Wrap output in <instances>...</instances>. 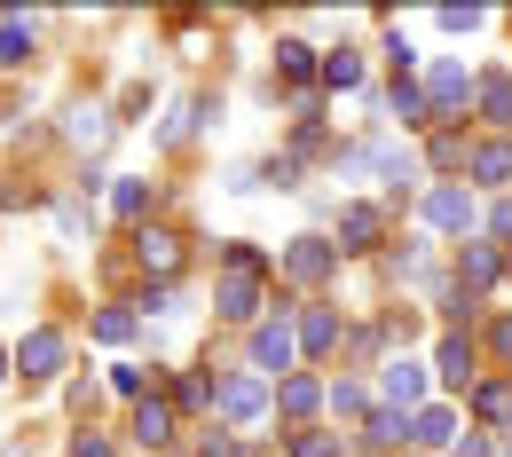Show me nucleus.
<instances>
[{"label":"nucleus","instance_id":"obj_1","mask_svg":"<svg viewBox=\"0 0 512 457\" xmlns=\"http://www.w3.org/2000/svg\"><path fill=\"white\" fill-rule=\"evenodd\" d=\"M213 410H221V418H237V426H253L260 410H268V387L237 371V379H221V387H213Z\"/></svg>","mask_w":512,"mask_h":457},{"label":"nucleus","instance_id":"obj_2","mask_svg":"<svg viewBox=\"0 0 512 457\" xmlns=\"http://www.w3.org/2000/svg\"><path fill=\"white\" fill-rule=\"evenodd\" d=\"M213 308H221L229 324H253V308H260V268H229V276H221V292H213Z\"/></svg>","mask_w":512,"mask_h":457},{"label":"nucleus","instance_id":"obj_3","mask_svg":"<svg viewBox=\"0 0 512 457\" xmlns=\"http://www.w3.org/2000/svg\"><path fill=\"white\" fill-rule=\"evenodd\" d=\"M16 371H24V379H56V371H64V331H24Z\"/></svg>","mask_w":512,"mask_h":457},{"label":"nucleus","instance_id":"obj_4","mask_svg":"<svg viewBox=\"0 0 512 457\" xmlns=\"http://www.w3.org/2000/svg\"><path fill=\"white\" fill-rule=\"evenodd\" d=\"M339 268V245H323V237H292V253H284V276H300V284H323Z\"/></svg>","mask_w":512,"mask_h":457},{"label":"nucleus","instance_id":"obj_5","mask_svg":"<svg viewBox=\"0 0 512 457\" xmlns=\"http://www.w3.org/2000/svg\"><path fill=\"white\" fill-rule=\"evenodd\" d=\"M253 363L260 371H292V324H284V316L253 324Z\"/></svg>","mask_w":512,"mask_h":457},{"label":"nucleus","instance_id":"obj_6","mask_svg":"<svg viewBox=\"0 0 512 457\" xmlns=\"http://www.w3.org/2000/svg\"><path fill=\"white\" fill-rule=\"evenodd\" d=\"M166 434H174V402H158V394H142V402H134V442H142V450H158Z\"/></svg>","mask_w":512,"mask_h":457},{"label":"nucleus","instance_id":"obj_7","mask_svg":"<svg viewBox=\"0 0 512 457\" xmlns=\"http://www.w3.org/2000/svg\"><path fill=\"white\" fill-rule=\"evenodd\" d=\"M426 221H434V229H473V197L465 190H426Z\"/></svg>","mask_w":512,"mask_h":457},{"label":"nucleus","instance_id":"obj_8","mask_svg":"<svg viewBox=\"0 0 512 457\" xmlns=\"http://www.w3.org/2000/svg\"><path fill=\"white\" fill-rule=\"evenodd\" d=\"M426 103H434V111H457V103H465V64H434L426 71Z\"/></svg>","mask_w":512,"mask_h":457},{"label":"nucleus","instance_id":"obj_9","mask_svg":"<svg viewBox=\"0 0 512 457\" xmlns=\"http://www.w3.org/2000/svg\"><path fill=\"white\" fill-rule=\"evenodd\" d=\"M134 253H142L150 276H174V268H182V245H174L166 229H142V237H134Z\"/></svg>","mask_w":512,"mask_h":457},{"label":"nucleus","instance_id":"obj_10","mask_svg":"<svg viewBox=\"0 0 512 457\" xmlns=\"http://www.w3.org/2000/svg\"><path fill=\"white\" fill-rule=\"evenodd\" d=\"M379 387H386V402H418V394H426V363H410V355H394Z\"/></svg>","mask_w":512,"mask_h":457},{"label":"nucleus","instance_id":"obj_11","mask_svg":"<svg viewBox=\"0 0 512 457\" xmlns=\"http://www.w3.org/2000/svg\"><path fill=\"white\" fill-rule=\"evenodd\" d=\"M410 442H418V450H442V442H457V418H449V410H418V418H410Z\"/></svg>","mask_w":512,"mask_h":457},{"label":"nucleus","instance_id":"obj_12","mask_svg":"<svg viewBox=\"0 0 512 457\" xmlns=\"http://www.w3.org/2000/svg\"><path fill=\"white\" fill-rule=\"evenodd\" d=\"M300 347H308V355H331V347H339V324H331V308H308V316H300Z\"/></svg>","mask_w":512,"mask_h":457},{"label":"nucleus","instance_id":"obj_13","mask_svg":"<svg viewBox=\"0 0 512 457\" xmlns=\"http://www.w3.org/2000/svg\"><path fill=\"white\" fill-rule=\"evenodd\" d=\"M339 237L347 245H371L379 237V205H339Z\"/></svg>","mask_w":512,"mask_h":457},{"label":"nucleus","instance_id":"obj_14","mask_svg":"<svg viewBox=\"0 0 512 457\" xmlns=\"http://www.w3.org/2000/svg\"><path fill=\"white\" fill-rule=\"evenodd\" d=\"M473 174L481 182H512V142H481L473 150Z\"/></svg>","mask_w":512,"mask_h":457},{"label":"nucleus","instance_id":"obj_15","mask_svg":"<svg viewBox=\"0 0 512 457\" xmlns=\"http://www.w3.org/2000/svg\"><path fill=\"white\" fill-rule=\"evenodd\" d=\"M323 79H331V87H363V56H355V48H331V56H323Z\"/></svg>","mask_w":512,"mask_h":457},{"label":"nucleus","instance_id":"obj_16","mask_svg":"<svg viewBox=\"0 0 512 457\" xmlns=\"http://www.w3.org/2000/svg\"><path fill=\"white\" fill-rule=\"evenodd\" d=\"M71 142H79V150H103V142H111V119H103V111H71Z\"/></svg>","mask_w":512,"mask_h":457},{"label":"nucleus","instance_id":"obj_17","mask_svg":"<svg viewBox=\"0 0 512 457\" xmlns=\"http://www.w3.org/2000/svg\"><path fill=\"white\" fill-rule=\"evenodd\" d=\"M457 276H465V292H481V284L497 276V253H489V245H465V261H457Z\"/></svg>","mask_w":512,"mask_h":457},{"label":"nucleus","instance_id":"obj_18","mask_svg":"<svg viewBox=\"0 0 512 457\" xmlns=\"http://www.w3.org/2000/svg\"><path fill=\"white\" fill-rule=\"evenodd\" d=\"M442 379H449V387L473 379V347H465V339H442Z\"/></svg>","mask_w":512,"mask_h":457},{"label":"nucleus","instance_id":"obj_19","mask_svg":"<svg viewBox=\"0 0 512 457\" xmlns=\"http://www.w3.org/2000/svg\"><path fill=\"white\" fill-rule=\"evenodd\" d=\"M386 103H394V111H402V127H418V119H426V111H434V103H426V95H418V87H410V79H394V95H386Z\"/></svg>","mask_w":512,"mask_h":457},{"label":"nucleus","instance_id":"obj_20","mask_svg":"<svg viewBox=\"0 0 512 457\" xmlns=\"http://www.w3.org/2000/svg\"><path fill=\"white\" fill-rule=\"evenodd\" d=\"M276 71H284V79H308V71H316V48H300V40H284V48H276Z\"/></svg>","mask_w":512,"mask_h":457},{"label":"nucleus","instance_id":"obj_21","mask_svg":"<svg viewBox=\"0 0 512 457\" xmlns=\"http://www.w3.org/2000/svg\"><path fill=\"white\" fill-rule=\"evenodd\" d=\"M276 402H284V410H316L323 387H316V379H284V387H276Z\"/></svg>","mask_w":512,"mask_h":457},{"label":"nucleus","instance_id":"obj_22","mask_svg":"<svg viewBox=\"0 0 512 457\" xmlns=\"http://www.w3.org/2000/svg\"><path fill=\"white\" fill-rule=\"evenodd\" d=\"M473 402H481V418H497V426L512 418V387H505V379H489V387L473 394Z\"/></svg>","mask_w":512,"mask_h":457},{"label":"nucleus","instance_id":"obj_23","mask_svg":"<svg viewBox=\"0 0 512 457\" xmlns=\"http://www.w3.org/2000/svg\"><path fill=\"white\" fill-rule=\"evenodd\" d=\"M481 111H489V119H505V127H512V87H505V79H481Z\"/></svg>","mask_w":512,"mask_h":457},{"label":"nucleus","instance_id":"obj_24","mask_svg":"<svg viewBox=\"0 0 512 457\" xmlns=\"http://www.w3.org/2000/svg\"><path fill=\"white\" fill-rule=\"evenodd\" d=\"M95 339H111V347L134 339V316H127V308H103V316H95Z\"/></svg>","mask_w":512,"mask_h":457},{"label":"nucleus","instance_id":"obj_25","mask_svg":"<svg viewBox=\"0 0 512 457\" xmlns=\"http://www.w3.org/2000/svg\"><path fill=\"white\" fill-rule=\"evenodd\" d=\"M32 56V32L24 24H0V64H24Z\"/></svg>","mask_w":512,"mask_h":457},{"label":"nucleus","instance_id":"obj_26","mask_svg":"<svg viewBox=\"0 0 512 457\" xmlns=\"http://www.w3.org/2000/svg\"><path fill=\"white\" fill-rule=\"evenodd\" d=\"M442 32H481V8H434Z\"/></svg>","mask_w":512,"mask_h":457},{"label":"nucleus","instance_id":"obj_27","mask_svg":"<svg viewBox=\"0 0 512 457\" xmlns=\"http://www.w3.org/2000/svg\"><path fill=\"white\" fill-rule=\"evenodd\" d=\"M292 457H339V442L331 434H292Z\"/></svg>","mask_w":512,"mask_h":457},{"label":"nucleus","instance_id":"obj_28","mask_svg":"<svg viewBox=\"0 0 512 457\" xmlns=\"http://www.w3.org/2000/svg\"><path fill=\"white\" fill-rule=\"evenodd\" d=\"M64 457H111V442H103V434H71Z\"/></svg>","mask_w":512,"mask_h":457},{"label":"nucleus","instance_id":"obj_29","mask_svg":"<svg viewBox=\"0 0 512 457\" xmlns=\"http://www.w3.org/2000/svg\"><path fill=\"white\" fill-rule=\"evenodd\" d=\"M205 457H237V442H205Z\"/></svg>","mask_w":512,"mask_h":457},{"label":"nucleus","instance_id":"obj_30","mask_svg":"<svg viewBox=\"0 0 512 457\" xmlns=\"http://www.w3.org/2000/svg\"><path fill=\"white\" fill-rule=\"evenodd\" d=\"M497 347H505V355H512V316H505V324H497Z\"/></svg>","mask_w":512,"mask_h":457},{"label":"nucleus","instance_id":"obj_31","mask_svg":"<svg viewBox=\"0 0 512 457\" xmlns=\"http://www.w3.org/2000/svg\"><path fill=\"white\" fill-rule=\"evenodd\" d=\"M0 379H8V363H0Z\"/></svg>","mask_w":512,"mask_h":457},{"label":"nucleus","instance_id":"obj_32","mask_svg":"<svg viewBox=\"0 0 512 457\" xmlns=\"http://www.w3.org/2000/svg\"><path fill=\"white\" fill-rule=\"evenodd\" d=\"M8 457H24V450H8Z\"/></svg>","mask_w":512,"mask_h":457}]
</instances>
